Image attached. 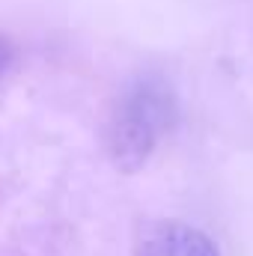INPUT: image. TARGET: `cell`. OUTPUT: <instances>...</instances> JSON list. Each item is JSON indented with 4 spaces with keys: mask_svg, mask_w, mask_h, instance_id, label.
<instances>
[{
    "mask_svg": "<svg viewBox=\"0 0 253 256\" xmlns=\"http://www.w3.org/2000/svg\"><path fill=\"white\" fill-rule=\"evenodd\" d=\"M134 256H220L218 244L182 220H155L140 230Z\"/></svg>",
    "mask_w": 253,
    "mask_h": 256,
    "instance_id": "obj_2",
    "label": "cell"
},
{
    "mask_svg": "<svg viewBox=\"0 0 253 256\" xmlns=\"http://www.w3.org/2000/svg\"><path fill=\"white\" fill-rule=\"evenodd\" d=\"M173 110L176 104L161 84H131L108 122V152L114 164L126 173H134L140 164H146L158 140L173 126Z\"/></svg>",
    "mask_w": 253,
    "mask_h": 256,
    "instance_id": "obj_1",
    "label": "cell"
},
{
    "mask_svg": "<svg viewBox=\"0 0 253 256\" xmlns=\"http://www.w3.org/2000/svg\"><path fill=\"white\" fill-rule=\"evenodd\" d=\"M9 57H12V48H9V42L0 36V72L6 68V63H9Z\"/></svg>",
    "mask_w": 253,
    "mask_h": 256,
    "instance_id": "obj_3",
    "label": "cell"
}]
</instances>
